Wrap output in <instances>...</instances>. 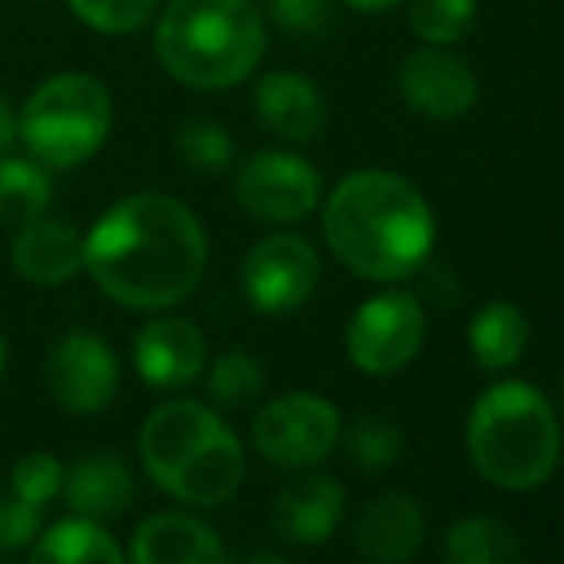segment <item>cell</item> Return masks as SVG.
I'll return each instance as SVG.
<instances>
[{"instance_id": "1", "label": "cell", "mask_w": 564, "mask_h": 564, "mask_svg": "<svg viewBox=\"0 0 564 564\" xmlns=\"http://www.w3.org/2000/svg\"><path fill=\"white\" fill-rule=\"evenodd\" d=\"M208 269V230L170 193H131L85 230V273L127 312L185 304Z\"/></svg>"}, {"instance_id": "2", "label": "cell", "mask_w": 564, "mask_h": 564, "mask_svg": "<svg viewBox=\"0 0 564 564\" xmlns=\"http://www.w3.org/2000/svg\"><path fill=\"white\" fill-rule=\"evenodd\" d=\"M319 208L327 250L361 281H408L431 261L438 242L431 204L400 173H346Z\"/></svg>"}, {"instance_id": "3", "label": "cell", "mask_w": 564, "mask_h": 564, "mask_svg": "<svg viewBox=\"0 0 564 564\" xmlns=\"http://www.w3.org/2000/svg\"><path fill=\"white\" fill-rule=\"evenodd\" d=\"M265 51V12L253 0H170L158 12V66L185 89H235L258 74Z\"/></svg>"}, {"instance_id": "4", "label": "cell", "mask_w": 564, "mask_h": 564, "mask_svg": "<svg viewBox=\"0 0 564 564\" xmlns=\"http://www.w3.org/2000/svg\"><path fill=\"white\" fill-rule=\"evenodd\" d=\"M139 457L154 488L188 507H219L235 499L246 476L238 434L200 400H170L147 415Z\"/></svg>"}, {"instance_id": "5", "label": "cell", "mask_w": 564, "mask_h": 564, "mask_svg": "<svg viewBox=\"0 0 564 564\" xmlns=\"http://www.w3.org/2000/svg\"><path fill=\"white\" fill-rule=\"evenodd\" d=\"M473 468L503 491H534L561 465V419L527 380H499L468 411Z\"/></svg>"}, {"instance_id": "6", "label": "cell", "mask_w": 564, "mask_h": 564, "mask_svg": "<svg viewBox=\"0 0 564 564\" xmlns=\"http://www.w3.org/2000/svg\"><path fill=\"white\" fill-rule=\"evenodd\" d=\"M116 105L97 74L66 69L46 77L20 105V150L46 170H82L105 150Z\"/></svg>"}, {"instance_id": "7", "label": "cell", "mask_w": 564, "mask_h": 564, "mask_svg": "<svg viewBox=\"0 0 564 564\" xmlns=\"http://www.w3.org/2000/svg\"><path fill=\"white\" fill-rule=\"evenodd\" d=\"M235 200L258 224H304L323 204V173L296 150H258L238 162Z\"/></svg>"}, {"instance_id": "8", "label": "cell", "mask_w": 564, "mask_h": 564, "mask_svg": "<svg viewBox=\"0 0 564 564\" xmlns=\"http://www.w3.org/2000/svg\"><path fill=\"white\" fill-rule=\"evenodd\" d=\"M253 449L281 468H312L335 453L341 415L327 395L289 392L269 400L250 426Z\"/></svg>"}, {"instance_id": "9", "label": "cell", "mask_w": 564, "mask_h": 564, "mask_svg": "<svg viewBox=\"0 0 564 564\" xmlns=\"http://www.w3.org/2000/svg\"><path fill=\"white\" fill-rule=\"evenodd\" d=\"M426 338V312L419 296L388 289L369 296L346 327V354L369 377H388L415 361Z\"/></svg>"}, {"instance_id": "10", "label": "cell", "mask_w": 564, "mask_h": 564, "mask_svg": "<svg viewBox=\"0 0 564 564\" xmlns=\"http://www.w3.org/2000/svg\"><path fill=\"white\" fill-rule=\"evenodd\" d=\"M319 250L304 235L276 230L250 246L242 261V292L253 312L292 315L319 289Z\"/></svg>"}, {"instance_id": "11", "label": "cell", "mask_w": 564, "mask_h": 564, "mask_svg": "<svg viewBox=\"0 0 564 564\" xmlns=\"http://www.w3.org/2000/svg\"><path fill=\"white\" fill-rule=\"evenodd\" d=\"M119 369L116 349L93 330H66L46 354V392L69 415H97L116 400Z\"/></svg>"}, {"instance_id": "12", "label": "cell", "mask_w": 564, "mask_h": 564, "mask_svg": "<svg viewBox=\"0 0 564 564\" xmlns=\"http://www.w3.org/2000/svg\"><path fill=\"white\" fill-rule=\"evenodd\" d=\"M395 85L411 112L426 119H460L480 100V82L449 46H419L395 69Z\"/></svg>"}, {"instance_id": "13", "label": "cell", "mask_w": 564, "mask_h": 564, "mask_svg": "<svg viewBox=\"0 0 564 564\" xmlns=\"http://www.w3.org/2000/svg\"><path fill=\"white\" fill-rule=\"evenodd\" d=\"M134 372L147 388L158 392H177L193 384L208 365V341L200 327L185 315L154 312V319L142 323L139 335L131 341Z\"/></svg>"}, {"instance_id": "14", "label": "cell", "mask_w": 564, "mask_h": 564, "mask_svg": "<svg viewBox=\"0 0 564 564\" xmlns=\"http://www.w3.org/2000/svg\"><path fill=\"white\" fill-rule=\"evenodd\" d=\"M253 116L273 139L312 142L327 127V97L312 77L296 69H269L253 85Z\"/></svg>"}, {"instance_id": "15", "label": "cell", "mask_w": 564, "mask_h": 564, "mask_svg": "<svg viewBox=\"0 0 564 564\" xmlns=\"http://www.w3.org/2000/svg\"><path fill=\"white\" fill-rule=\"evenodd\" d=\"M346 519V488L327 473L289 480L273 499V534L289 545H323Z\"/></svg>"}, {"instance_id": "16", "label": "cell", "mask_w": 564, "mask_h": 564, "mask_svg": "<svg viewBox=\"0 0 564 564\" xmlns=\"http://www.w3.org/2000/svg\"><path fill=\"white\" fill-rule=\"evenodd\" d=\"M12 269L39 289H62L85 273V235L66 219L51 216L15 227Z\"/></svg>"}, {"instance_id": "17", "label": "cell", "mask_w": 564, "mask_h": 564, "mask_svg": "<svg viewBox=\"0 0 564 564\" xmlns=\"http://www.w3.org/2000/svg\"><path fill=\"white\" fill-rule=\"evenodd\" d=\"M426 542L423 507L408 491H384L365 503L354 530V545L372 564H408Z\"/></svg>"}, {"instance_id": "18", "label": "cell", "mask_w": 564, "mask_h": 564, "mask_svg": "<svg viewBox=\"0 0 564 564\" xmlns=\"http://www.w3.org/2000/svg\"><path fill=\"white\" fill-rule=\"evenodd\" d=\"M131 564H227L224 542L188 511H158L131 538Z\"/></svg>"}, {"instance_id": "19", "label": "cell", "mask_w": 564, "mask_h": 564, "mask_svg": "<svg viewBox=\"0 0 564 564\" xmlns=\"http://www.w3.org/2000/svg\"><path fill=\"white\" fill-rule=\"evenodd\" d=\"M62 496H66L69 511L82 514V519H97V522L116 519L134 499L131 465L112 449L85 453V457H77L74 465L66 468Z\"/></svg>"}, {"instance_id": "20", "label": "cell", "mask_w": 564, "mask_h": 564, "mask_svg": "<svg viewBox=\"0 0 564 564\" xmlns=\"http://www.w3.org/2000/svg\"><path fill=\"white\" fill-rule=\"evenodd\" d=\"M530 346V319L511 300H491L468 323V349L473 361L488 372H503L522 361Z\"/></svg>"}, {"instance_id": "21", "label": "cell", "mask_w": 564, "mask_h": 564, "mask_svg": "<svg viewBox=\"0 0 564 564\" xmlns=\"http://www.w3.org/2000/svg\"><path fill=\"white\" fill-rule=\"evenodd\" d=\"M28 564H127V557L105 522L74 514L35 538Z\"/></svg>"}, {"instance_id": "22", "label": "cell", "mask_w": 564, "mask_h": 564, "mask_svg": "<svg viewBox=\"0 0 564 564\" xmlns=\"http://www.w3.org/2000/svg\"><path fill=\"white\" fill-rule=\"evenodd\" d=\"M54 177L31 154L0 158V227H28L51 216Z\"/></svg>"}, {"instance_id": "23", "label": "cell", "mask_w": 564, "mask_h": 564, "mask_svg": "<svg viewBox=\"0 0 564 564\" xmlns=\"http://www.w3.org/2000/svg\"><path fill=\"white\" fill-rule=\"evenodd\" d=\"M442 561L446 564H522V545L511 527L496 519L468 514L457 519L442 538Z\"/></svg>"}, {"instance_id": "24", "label": "cell", "mask_w": 564, "mask_h": 564, "mask_svg": "<svg viewBox=\"0 0 564 564\" xmlns=\"http://www.w3.org/2000/svg\"><path fill=\"white\" fill-rule=\"evenodd\" d=\"M173 154L185 170L200 177H216L235 165V139L219 119L193 116L173 131Z\"/></svg>"}, {"instance_id": "25", "label": "cell", "mask_w": 564, "mask_h": 564, "mask_svg": "<svg viewBox=\"0 0 564 564\" xmlns=\"http://www.w3.org/2000/svg\"><path fill=\"white\" fill-rule=\"evenodd\" d=\"M338 442L346 446V457L369 473H380L403 457V431L384 415H361L354 426H341Z\"/></svg>"}, {"instance_id": "26", "label": "cell", "mask_w": 564, "mask_h": 564, "mask_svg": "<svg viewBox=\"0 0 564 564\" xmlns=\"http://www.w3.org/2000/svg\"><path fill=\"white\" fill-rule=\"evenodd\" d=\"M261 388H265V369L246 349H227L208 365V400L219 408H242L258 400Z\"/></svg>"}, {"instance_id": "27", "label": "cell", "mask_w": 564, "mask_h": 564, "mask_svg": "<svg viewBox=\"0 0 564 564\" xmlns=\"http://www.w3.org/2000/svg\"><path fill=\"white\" fill-rule=\"evenodd\" d=\"M408 23L426 46H453L476 23V0H403Z\"/></svg>"}, {"instance_id": "28", "label": "cell", "mask_w": 564, "mask_h": 564, "mask_svg": "<svg viewBox=\"0 0 564 564\" xmlns=\"http://www.w3.org/2000/svg\"><path fill=\"white\" fill-rule=\"evenodd\" d=\"M158 4L162 0H66V8L85 28L108 39L142 31L158 15Z\"/></svg>"}, {"instance_id": "29", "label": "cell", "mask_w": 564, "mask_h": 564, "mask_svg": "<svg viewBox=\"0 0 564 564\" xmlns=\"http://www.w3.org/2000/svg\"><path fill=\"white\" fill-rule=\"evenodd\" d=\"M62 480H66V465L46 449L23 453V457L12 465V476H8L12 496L23 499V503H31V507L54 503V499L62 496Z\"/></svg>"}, {"instance_id": "30", "label": "cell", "mask_w": 564, "mask_h": 564, "mask_svg": "<svg viewBox=\"0 0 564 564\" xmlns=\"http://www.w3.org/2000/svg\"><path fill=\"white\" fill-rule=\"evenodd\" d=\"M265 15L289 35H319L330 28L335 0H265Z\"/></svg>"}, {"instance_id": "31", "label": "cell", "mask_w": 564, "mask_h": 564, "mask_svg": "<svg viewBox=\"0 0 564 564\" xmlns=\"http://www.w3.org/2000/svg\"><path fill=\"white\" fill-rule=\"evenodd\" d=\"M39 530H43V507H31L15 496L0 499V550H28L35 545Z\"/></svg>"}, {"instance_id": "32", "label": "cell", "mask_w": 564, "mask_h": 564, "mask_svg": "<svg viewBox=\"0 0 564 564\" xmlns=\"http://www.w3.org/2000/svg\"><path fill=\"white\" fill-rule=\"evenodd\" d=\"M20 150V108L8 105V97H0V158Z\"/></svg>"}, {"instance_id": "33", "label": "cell", "mask_w": 564, "mask_h": 564, "mask_svg": "<svg viewBox=\"0 0 564 564\" xmlns=\"http://www.w3.org/2000/svg\"><path fill=\"white\" fill-rule=\"evenodd\" d=\"M341 4L357 8V12H392V8H400L403 0H341Z\"/></svg>"}, {"instance_id": "34", "label": "cell", "mask_w": 564, "mask_h": 564, "mask_svg": "<svg viewBox=\"0 0 564 564\" xmlns=\"http://www.w3.org/2000/svg\"><path fill=\"white\" fill-rule=\"evenodd\" d=\"M246 564H289L284 557H276V553H258V557H250Z\"/></svg>"}, {"instance_id": "35", "label": "cell", "mask_w": 564, "mask_h": 564, "mask_svg": "<svg viewBox=\"0 0 564 564\" xmlns=\"http://www.w3.org/2000/svg\"><path fill=\"white\" fill-rule=\"evenodd\" d=\"M4 369H8V338H4V330H0V377H4Z\"/></svg>"}, {"instance_id": "36", "label": "cell", "mask_w": 564, "mask_h": 564, "mask_svg": "<svg viewBox=\"0 0 564 564\" xmlns=\"http://www.w3.org/2000/svg\"><path fill=\"white\" fill-rule=\"evenodd\" d=\"M561 403H564V377H561Z\"/></svg>"}]
</instances>
